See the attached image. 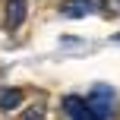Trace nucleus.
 Instances as JSON below:
<instances>
[{
    "label": "nucleus",
    "instance_id": "nucleus-1",
    "mask_svg": "<svg viewBox=\"0 0 120 120\" xmlns=\"http://www.w3.org/2000/svg\"><path fill=\"white\" fill-rule=\"evenodd\" d=\"M85 104L92 108V114L98 120H108L114 114V104H117V95L114 89H108V85H95V89L89 92V98H85Z\"/></svg>",
    "mask_w": 120,
    "mask_h": 120
},
{
    "label": "nucleus",
    "instance_id": "nucleus-2",
    "mask_svg": "<svg viewBox=\"0 0 120 120\" xmlns=\"http://www.w3.org/2000/svg\"><path fill=\"white\" fill-rule=\"evenodd\" d=\"M104 0H63L60 3V16L63 19H85L92 13H101Z\"/></svg>",
    "mask_w": 120,
    "mask_h": 120
},
{
    "label": "nucleus",
    "instance_id": "nucleus-3",
    "mask_svg": "<svg viewBox=\"0 0 120 120\" xmlns=\"http://www.w3.org/2000/svg\"><path fill=\"white\" fill-rule=\"evenodd\" d=\"M63 111H66L70 120H98L92 114V108L85 104V98H79V95H66L63 98Z\"/></svg>",
    "mask_w": 120,
    "mask_h": 120
},
{
    "label": "nucleus",
    "instance_id": "nucleus-4",
    "mask_svg": "<svg viewBox=\"0 0 120 120\" xmlns=\"http://www.w3.org/2000/svg\"><path fill=\"white\" fill-rule=\"evenodd\" d=\"M29 13V0H6V29H19Z\"/></svg>",
    "mask_w": 120,
    "mask_h": 120
},
{
    "label": "nucleus",
    "instance_id": "nucleus-5",
    "mask_svg": "<svg viewBox=\"0 0 120 120\" xmlns=\"http://www.w3.org/2000/svg\"><path fill=\"white\" fill-rule=\"evenodd\" d=\"M22 104V92L19 89H6L3 95H0V111H13V108H19Z\"/></svg>",
    "mask_w": 120,
    "mask_h": 120
},
{
    "label": "nucleus",
    "instance_id": "nucleus-6",
    "mask_svg": "<svg viewBox=\"0 0 120 120\" xmlns=\"http://www.w3.org/2000/svg\"><path fill=\"white\" fill-rule=\"evenodd\" d=\"M22 120H44V111H41V108H29V111L22 114Z\"/></svg>",
    "mask_w": 120,
    "mask_h": 120
},
{
    "label": "nucleus",
    "instance_id": "nucleus-7",
    "mask_svg": "<svg viewBox=\"0 0 120 120\" xmlns=\"http://www.w3.org/2000/svg\"><path fill=\"white\" fill-rule=\"evenodd\" d=\"M117 38H120V35H117Z\"/></svg>",
    "mask_w": 120,
    "mask_h": 120
}]
</instances>
